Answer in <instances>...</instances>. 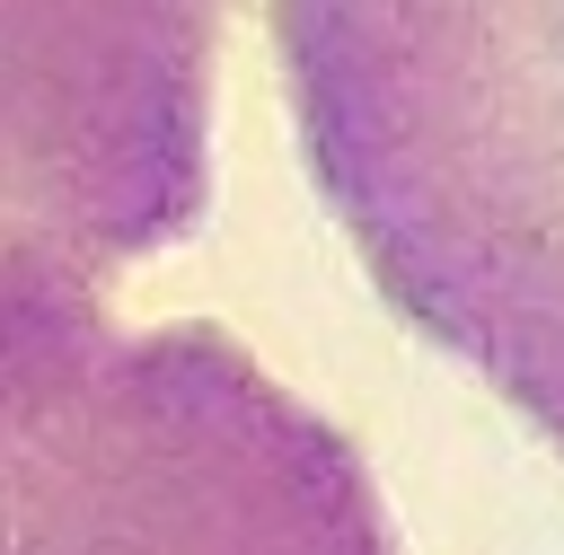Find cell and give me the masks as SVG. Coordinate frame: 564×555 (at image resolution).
Listing matches in <instances>:
<instances>
[{
	"label": "cell",
	"mask_w": 564,
	"mask_h": 555,
	"mask_svg": "<svg viewBox=\"0 0 564 555\" xmlns=\"http://www.w3.org/2000/svg\"><path fill=\"white\" fill-rule=\"evenodd\" d=\"M0 555H397L352 440L220 326L0 255Z\"/></svg>",
	"instance_id": "cell-2"
},
{
	"label": "cell",
	"mask_w": 564,
	"mask_h": 555,
	"mask_svg": "<svg viewBox=\"0 0 564 555\" xmlns=\"http://www.w3.org/2000/svg\"><path fill=\"white\" fill-rule=\"evenodd\" d=\"M220 0H0V255L106 273L212 203Z\"/></svg>",
	"instance_id": "cell-3"
},
{
	"label": "cell",
	"mask_w": 564,
	"mask_h": 555,
	"mask_svg": "<svg viewBox=\"0 0 564 555\" xmlns=\"http://www.w3.org/2000/svg\"><path fill=\"white\" fill-rule=\"evenodd\" d=\"M273 44L388 308L564 449V0H273Z\"/></svg>",
	"instance_id": "cell-1"
}]
</instances>
